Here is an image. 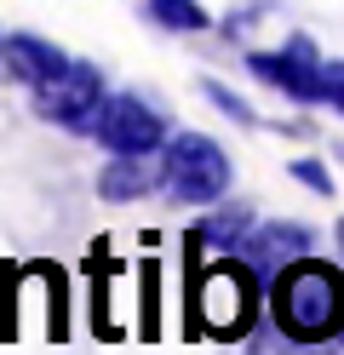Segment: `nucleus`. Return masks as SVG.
Returning <instances> with one entry per match:
<instances>
[{"instance_id":"obj_12","label":"nucleus","mask_w":344,"mask_h":355,"mask_svg":"<svg viewBox=\"0 0 344 355\" xmlns=\"http://www.w3.org/2000/svg\"><path fill=\"white\" fill-rule=\"evenodd\" d=\"M201 92H206V103H218V109H224V115L236 121V126H259V115H252V109H247L236 92H229V86H218V80H201Z\"/></svg>"},{"instance_id":"obj_1","label":"nucleus","mask_w":344,"mask_h":355,"mask_svg":"<svg viewBox=\"0 0 344 355\" xmlns=\"http://www.w3.org/2000/svg\"><path fill=\"white\" fill-rule=\"evenodd\" d=\"M270 315L293 344H327L344 332V270L316 252L287 263L270 286Z\"/></svg>"},{"instance_id":"obj_2","label":"nucleus","mask_w":344,"mask_h":355,"mask_svg":"<svg viewBox=\"0 0 344 355\" xmlns=\"http://www.w3.org/2000/svg\"><path fill=\"white\" fill-rule=\"evenodd\" d=\"M229 172H236V166H229L224 144L201 138V132H178V138L161 149V178H167L172 201H190V207H213V201H224Z\"/></svg>"},{"instance_id":"obj_3","label":"nucleus","mask_w":344,"mask_h":355,"mask_svg":"<svg viewBox=\"0 0 344 355\" xmlns=\"http://www.w3.org/2000/svg\"><path fill=\"white\" fill-rule=\"evenodd\" d=\"M35 109H40L46 121L69 126V132H92V126H98V109H104V80H98V69L69 58L52 80L35 86Z\"/></svg>"},{"instance_id":"obj_10","label":"nucleus","mask_w":344,"mask_h":355,"mask_svg":"<svg viewBox=\"0 0 344 355\" xmlns=\"http://www.w3.org/2000/svg\"><path fill=\"white\" fill-rule=\"evenodd\" d=\"M247 230H252V218H247L241 207H224V212H213V218H201L190 241H195V247H218V252H241Z\"/></svg>"},{"instance_id":"obj_6","label":"nucleus","mask_w":344,"mask_h":355,"mask_svg":"<svg viewBox=\"0 0 344 355\" xmlns=\"http://www.w3.org/2000/svg\"><path fill=\"white\" fill-rule=\"evenodd\" d=\"M316 252V230H304V224H287V218H275V224H252L247 230V241H241V263L252 275H281L287 263H298V258H310Z\"/></svg>"},{"instance_id":"obj_8","label":"nucleus","mask_w":344,"mask_h":355,"mask_svg":"<svg viewBox=\"0 0 344 355\" xmlns=\"http://www.w3.org/2000/svg\"><path fill=\"white\" fill-rule=\"evenodd\" d=\"M0 63H6L23 86H40V80H52L69 58L52 46V40H40V35H6L0 40Z\"/></svg>"},{"instance_id":"obj_7","label":"nucleus","mask_w":344,"mask_h":355,"mask_svg":"<svg viewBox=\"0 0 344 355\" xmlns=\"http://www.w3.org/2000/svg\"><path fill=\"white\" fill-rule=\"evenodd\" d=\"M247 69L270 86H281V92H293V98H304V103H321V52L304 35L287 40V52H252Z\"/></svg>"},{"instance_id":"obj_11","label":"nucleus","mask_w":344,"mask_h":355,"mask_svg":"<svg viewBox=\"0 0 344 355\" xmlns=\"http://www.w3.org/2000/svg\"><path fill=\"white\" fill-rule=\"evenodd\" d=\"M149 17L161 29H206L213 17L201 12V0H149Z\"/></svg>"},{"instance_id":"obj_4","label":"nucleus","mask_w":344,"mask_h":355,"mask_svg":"<svg viewBox=\"0 0 344 355\" xmlns=\"http://www.w3.org/2000/svg\"><path fill=\"white\" fill-rule=\"evenodd\" d=\"M252 275L247 263H218V270H206L201 286H195V304H201V321L218 327V338H236V332L247 327L252 304H259V293H252Z\"/></svg>"},{"instance_id":"obj_15","label":"nucleus","mask_w":344,"mask_h":355,"mask_svg":"<svg viewBox=\"0 0 344 355\" xmlns=\"http://www.w3.org/2000/svg\"><path fill=\"white\" fill-rule=\"evenodd\" d=\"M338 252H344V218H338Z\"/></svg>"},{"instance_id":"obj_14","label":"nucleus","mask_w":344,"mask_h":355,"mask_svg":"<svg viewBox=\"0 0 344 355\" xmlns=\"http://www.w3.org/2000/svg\"><path fill=\"white\" fill-rule=\"evenodd\" d=\"M293 178H298V184H310L316 195H333V178H327L321 161H293Z\"/></svg>"},{"instance_id":"obj_13","label":"nucleus","mask_w":344,"mask_h":355,"mask_svg":"<svg viewBox=\"0 0 344 355\" xmlns=\"http://www.w3.org/2000/svg\"><path fill=\"white\" fill-rule=\"evenodd\" d=\"M321 103H333L344 115V63H321Z\"/></svg>"},{"instance_id":"obj_5","label":"nucleus","mask_w":344,"mask_h":355,"mask_svg":"<svg viewBox=\"0 0 344 355\" xmlns=\"http://www.w3.org/2000/svg\"><path fill=\"white\" fill-rule=\"evenodd\" d=\"M92 132H98L104 149H115V155H155V149H167V121H161L144 98H132V92L104 98Z\"/></svg>"},{"instance_id":"obj_9","label":"nucleus","mask_w":344,"mask_h":355,"mask_svg":"<svg viewBox=\"0 0 344 355\" xmlns=\"http://www.w3.org/2000/svg\"><path fill=\"white\" fill-rule=\"evenodd\" d=\"M149 166H144V155H115V161L98 172V189H104V201H138V195H149Z\"/></svg>"}]
</instances>
